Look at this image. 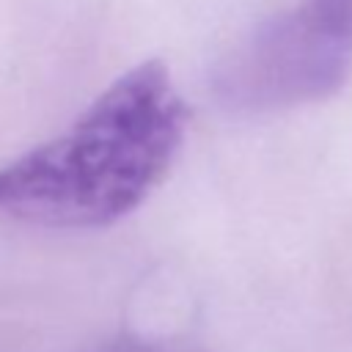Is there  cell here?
<instances>
[{"label": "cell", "instance_id": "cell-1", "mask_svg": "<svg viewBox=\"0 0 352 352\" xmlns=\"http://www.w3.org/2000/svg\"><path fill=\"white\" fill-rule=\"evenodd\" d=\"M184 135L187 104L168 66L148 58L63 132L0 165V214L47 228L113 226L160 187Z\"/></svg>", "mask_w": 352, "mask_h": 352}, {"label": "cell", "instance_id": "cell-2", "mask_svg": "<svg viewBox=\"0 0 352 352\" xmlns=\"http://www.w3.org/2000/svg\"><path fill=\"white\" fill-rule=\"evenodd\" d=\"M352 72V38L305 3L250 30L220 55L209 94L228 113H264L336 94Z\"/></svg>", "mask_w": 352, "mask_h": 352}, {"label": "cell", "instance_id": "cell-3", "mask_svg": "<svg viewBox=\"0 0 352 352\" xmlns=\"http://www.w3.org/2000/svg\"><path fill=\"white\" fill-rule=\"evenodd\" d=\"M322 22L352 38V0H302Z\"/></svg>", "mask_w": 352, "mask_h": 352}]
</instances>
